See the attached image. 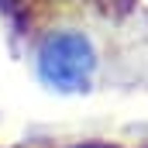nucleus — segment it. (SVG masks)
<instances>
[{
    "label": "nucleus",
    "instance_id": "obj_1",
    "mask_svg": "<svg viewBox=\"0 0 148 148\" xmlns=\"http://www.w3.org/2000/svg\"><path fill=\"white\" fill-rule=\"evenodd\" d=\"M97 69V55L86 35L62 31V35H48L38 48V76L62 93L83 90Z\"/></svg>",
    "mask_w": 148,
    "mask_h": 148
},
{
    "label": "nucleus",
    "instance_id": "obj_2",
    "mask_svg": "<svg viewBox=\"0 0 148 148\" xmlns=\"http://www.w3.org/2000/svg\"><path fill=\"white\" fill-rule=\"evenodd\" d=\"M86 148H100V145H86Z\"/></svg>",
    "mask_w": 148,
    "mask_h": 148
}]
</instances>
